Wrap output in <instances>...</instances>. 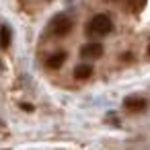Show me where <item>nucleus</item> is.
<instances>
[{
    "instance_id": "9",
    "label": "nucleus",
    "mask_w": 150,
    "mask_h": 150,
    "mask_svg": "<svg viewBox=\"0 0 150 150\" xmlns=\"http://www.w3.org/2000/svg\"><path fill=\"white\" fill-rule=\"evenodd\" d=\"M21 107H23V109H25V111H31V109H33V107H31V105H27V103H23V105H21Z\"/></svg>"
},
{
    "instance_id": "11",
    "label": "nucleus",
    "mask_w": 150,
    "mask_h": 150,
    "mask_svg": "<svg viewBox=\"0 0 150 150\" xmlns=\"http://www.w3.org/2000/svg\"><path fill=\"white\" fill-rule=\"evenodd\" d=\"M148 56H150V45H148Z\"/></svg>"
},
{
    "instance_id": "5",
    "label": "nucleus",
    "mask_w": 150,
    "mask_h": 150,
    "mask_svg": "<svg viewBox=\"0 0 150 150\" xmlns=\"http://www.w3.org/2000/svg\"><path fill=\"white\" fill-rule=\"evenodd\" d=\"M66 52H56V54H52L50 58H47V68H52V70H56V68H60L64 62H66Z\"/></svg>"
},
{
    "instance_id": "6",
    "label": "nucleus",
    "mask_w": 150,
    "mask_h": 150,
    "mask_svg": "<svg viewBox=\"0 0 150 150\" xmlns=\"http://www.w3.org/2000/svg\"><path fill=\"white\" fill-rule=\"evenodd\" d=\"M91 74H93V68H91L88 64H80V66L74 68V78H78V80H84V78H88Z\"/></svg>"
},
{
    "instance_id": "8",
    "label": "nucleus",
    "mask_w": 150,
    "mask_h": 150,
    "mask_svg": "<svg viewBox=\"0 0 150 150\" xmlns=\"http://www.w3.org/2000/svg\"><path fill=\"white\" fill-rule=\"evenodd\" d=\"M129 11L132 13H140V11H144V6H146V0H129Z\"/></svg>"
},
{
    "instance_id": "7",
    "label": "nucleus",
    "mask_w": 150,
    "mask_h": 150,
    "mask_svg": "<svg viewBox=\"0 0 150 150\" xmlns=\"http://www.w3.org/2000/svg\"><path fill=\"white\" fill-rule=\"evenodd\" d=\"M0 45H2V50H6L11 45V29L6 25L0 27Z\"/></svg>"
},
{
    "instance_id": "10",
    "label": "nucleus",
    "mask_w": 150,
    "mask_h": 150,
    "mask_svg": "<svg viewBox=\"0 0 150 150\" xmlns=\"http://www.w3.org/2000/svg\"><path fill=\"white\" fill-rule=\"evenodd\" d=\"M107 2H117V0H107Z\"/></svg>"
},
{
    "instance_id": "4",
    "label": "nucleus",
    "mask_w": 150,
    "mask_h": 150,
    "mask_svg": "<svg viewBox=\"0 0 150 150\" xmlns=\"http://www.w3.org/2000/svg\"><path fill=\"white\" fill-rule=\"evenodd\" d=\"M123 105H125V109L127 111H134V113H140V111H144L146 109V101L142 99V97H127L125 101H123Z\"/></svg>"
},
{
    "instance_id": "2",
    "label": "nucleus",
    "mask_w": 150,
    "mask_h": 150,
    "mask_svg": "<svg viewBox=\"0 0 150 150\" xmlns=\"http://www.w3.org/2000/svg\"><path fill=\"white\" fill-rule=\"evenodd\" d=\"M70 29H72V19H68L66 15H56V17L52 19V23H50V31H52L54 35H58V37L68 35Z\"/></svg>"
},
{
    "instance_id": "1",
    "label": "nucleus",
    "mask_w": 150,
    "mask_h": 150,
    "mask_svg": "<svg viewBox=\"0 0 150 150\" xmlns=\"http://www.w3.org/2000/svg\"><path fill=\"white\" fill-rule=\"evenodd\" d=\"M111 29H113V23H111V19H109L107 15H97V17H93L91 23H88V27H86L88 35H93V37L107 35V33H111Z\"/></svg>"
},
{
    "instance_id": "3",
    "label": "nucleus",
    "mask_w": 150,
    "mask_h": 150,
    "mask_svg": "<svg viewBox=\"0 0 150 150\" xmlns=\"http://www.w3.org/2000/svg\"><path fill=\"white\" fill-rule=\"evenodd\" d=\"M80 54H82V58L97 60V58H101V54H103V45H101V43H86V45L80 50Z\"/></svg>"
}]
</instances>
